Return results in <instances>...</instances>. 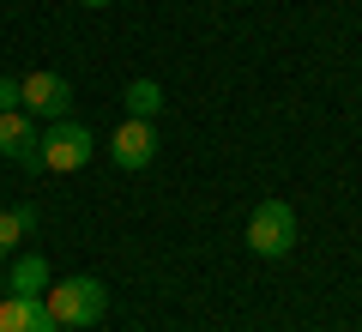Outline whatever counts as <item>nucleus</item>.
Here are the masks:
<instances>
[{
	"instance_id": "nucleus-1",
	"label": "nucleus",
	"mask_w": 362,
	"mask_h": 332,
	"mask_svg": "<svg viewBox=\"0 0 362 332\" xmlns=\"http://www.w3.org/2000/svg\"><path fill=\"white\" fill-rule=\"evenodd\" d=\"M42 302H49L54 326H97L103 308H109V290L97 278H61V284L42 290Z\"/></svg>"
},
{
	"instance_id": "nucleus-3",
	"label": "nucleus",
	"mask_w": 362,
	"mask_h": 332,
	"mask_svg": "<svg viewBox=\"0 0 362 332\" xmlns=\"http://www.w3.org/2000/svg\"><path fill=\"white\" fill-rule=\"evenodd\" d=\"M90 151H97L90 127H78V121H49V133H42V169L73 176V169L90 164Z\"/></svg>"
},
{
	"instance_id": "nucleus-10",
	"label": "nucleus",
	"mask_w": 362,
	"mask_h": 332,
	"mask_svg": "<svg viewBox=\"0 0 362 332\" xmlns=\"http://www.w3.org/2000/svg\"><path fill=\"white\" fill-rule=\"evenodd\" d=\"M25 236H30V230L18 224V212H0V260H13V248L25 242Z\"/></svg>"
},
{
	"instance_id": "nucleus-12",
	"label": "nucleus",
	"mask_w": 362,
	"mask_h": 332,
	"mask_svg": "<svg viewBox=\"0 0 362 332\" xmlns=\"http://www.w3.org/2000/svg\"><path fill=\"white\" fill-rule=\"evenodd\" d=\"M78 6H109V0H78Z\"/></svg>"
},
{
	"instance_id": "nucleus-8",
	"label": "nucleus",
	"mask_w": 362,
	"mask_h": 332,
	"mask_svg": "<svg viewBox=\"0 0 362 332\" xmlns=\"http://www.w3.org/2000/svg\"><path fill=\"white\" fill-rule=\"evenodd\" d=\"M49 290V260L42 254H18L6 272V296H42Z\"/></svg>"
},
{
	"instance_id": "nucleus-6",
	"label": "nucleus",
	"mask_w": 362,
	"mask_h": 332,
	"mask_svg": "<svg viewBox=\"0 0 362 332\" xmlns=\"http://www.w3.org/2000/svg\"><path fill=\"white\" fill-rule=\"evenodd\" d=\"M0 157H6V164H18V169H42V133L30 127L18 109H6V115H0Z\"/></svg>"
},
{
	"instance_id": "nucleus-2",
	"label": "nucleus",
	"mask_w": 362,
	"mask_h": 332,
	"mask_svg": "<svg viewBox=\"0 0 362 332\" xmlns=\"http://www.w3.org/2000/svg\"><path fill=\"white\" fill-rule=\"evenodd\" d=\"M247 248L259 260H284L296 248V212H290V200H259L247 212Z\"/></svg>"
},
{
	"instance_id": "nucleus-4",
	"label": "nucleus",
	"mask_w": 362,
	"mask_h": 332,
	"mask_svg": "<svg viewBox=\"0 0 362 332\" xmlns=\"http://www.w3.org/2000/svg\"><path fill=\"white\" fill-rule=\"evenodd\" d=\"M18 109H30V115H42V121H66V109H73V85H66L54 67H37V73L18 79Z\"/></svg>"
},
{
	"instance_id": "nucleus-5",
	"label": "nucleus",
	"mask_w": 362,
	"mask_h": 332,
	"mask_svg": "<svg viewBox=\"0 0 362 332\" xmlns=\"http://www.w3.org/2000/svg\"><path fill=\"white\" fill-rule=\"evenodd\" d=\"M151 157H157V127L151 121H121L109 133V164L115 169H145Z\"/></svg>"
},
{
	"instance_id": "nucleus-9",
	"label": "nucleus",
	"mask_w": 362,
	"mask_h": 332,
	"mask_svg": "<svg viewBox=\"0 0 362 332\" xmlns=\"http://www.w3.org/2000/svg\"><path fill=\"white\" fill-rule=\"evenodd\" d=\"M121 97H127L133 121H157V115H163V85H157V79H133Z\"/></svg>"
},
{
	"instance_id": "nucleus-11",
	"label": "nucleus",
	"mask_w": 362,
	"mask_h": 332,
	"mask_svg": "<svg viewBox=\"0 0 362 332\" xmlns=\"http://www.w3.org/2000/svg\"><path fill=\"white\" fill-rule=\"evenodd\" d=\"M6 109H18V79H0V115Z\"/></svg>"
},
{
	"instance_id": "nucleus-7",
	"label": "nucleus",
	"mask_w": 362,
	"mask_h": 332,
	"mask_svg": "<svg viewBox=\"0 0 362 332\" xmlns=\"http://www.w3.org/2000/svg\"><path fill=\"white\" fill-rule=\"evenodd\" d=\"M0 332H61L42 296H6L0 302Z\"/></svg>"
}]
</instances>
